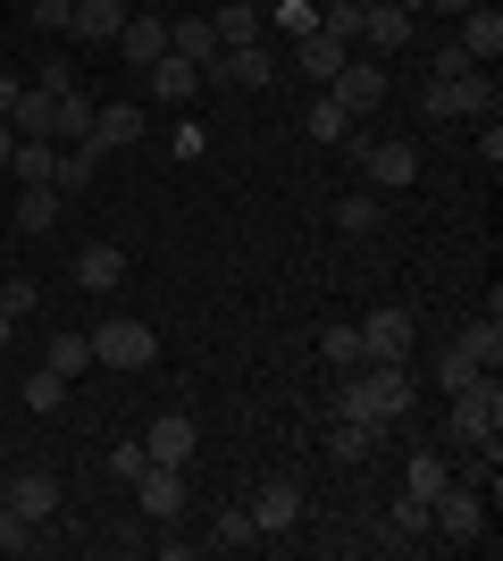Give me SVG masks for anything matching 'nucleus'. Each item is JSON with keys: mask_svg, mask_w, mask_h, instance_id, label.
<instances>
[{"mask_svg": "<svg viewBox=\"0 0 503 561\" xmlns=\"http://www.w3.org/2000/svg\"><path fill=\"white\" fill-rule=\"evenodd\" d=\"M479 160L503 168V126H495V117H479Z\"/></svg>", "mask_w": 503, "mask_h": 561, "instance_id": "44", "label": "nucleus"}, {"mask_svg": "<svg viewBox=\"0 0 503 561\" xmlns=\"http://www.w3.org/2000/svg\"><path fill=\"white\" fill-rule=\"evenodd\" d=\"M118 50L135 59V68H151V59L168 50V18H126L118 25Z\"/></svg>", "mask_w": 503, "mask_h": 561, "instance_id": "23", "label": "nucleus"}, {"mask_svg": "<svg viewBox=\"0 0 503 561\" xmlns=\"http://www.w3.org/2000/svg\"><path fill=\"white\" fill-rule=\"evenodd\" d=\"M9 344H18V319H9V310H0V352H9Z\"/></svg>", "mask_w": 503, "mask_h": 561, "instance_id": "49", "label": "nucleus"}, {"mask_svg": "<svg viewBox=\"0 0 503 561\" xmlns=\"http://www.w3.org/2000/svg\"><path fill=\"white\" fill-rule=\"evenodd\" d=\"M18 93H25V76H18V68H0V117L18 110Z\"/></svg>", "mask_w": 503, "mask_h": 561, "instance_id": "47", "label": "nucleus"}, {"mask_svg": "<svg viewBox=\"0 0 503 561\" xmlns=\"http://www.w3.org/2000/svg\"><path fill=\"white\" fill-rule=\"evenodd\" d=\"M445 93H454V117H495V76H487V68L454 76V84H445Z\"/></svg>", "mask_w": 503, "mask_h": 561, "instance_id": "26", "label": "nucleus"}, {"mask_svg": "<svg viewBox=\"0 0 503 561\" xmlns=\"http://www.w3.org/2000/svg\"><path fill=\"white\" fill-rule=\"evenodd\" d=\"M328 101L361 126L369 110H386V68H369V59H344V68H335V84H328Z\"/></svg>", "mask_w": 503, "mask_h": 561, "instance_id": "5", "label": "nucleus"}, {"mask_svg": "<svg viewBox=\"0 0 503 561\" xmlns=\"http://www.w3.org/2000/svg\"><path fill=\"white\" fill-rule=\"evenodd\" d=\"M277 68H286V59H277V43H236V50H218V59H210V76H218V84H236V93L277 84Z\"/></svg>", "mask_w": 503, "mask_h": 561, "instance_id": "3", "label": "nucleus"}, {"mask_svg": "<svg viewBox=\"0 0 503 561\" xmlns=\"http://www.w3.org/2000/svg\"><path fill=\"white\" fill-rule=\"evenodd\" d=\"M126 486H135L144 519H176V512H185V469H168V461H144Z\"/></svg>", "mask_w": 503, "mask_h": 561, "instance_id": "9", "label": "nucleus"}, {"mask_svg": "<svg viewBox=\"0 0 503 561\" xmlns=\"http://www.w3.org/2000/svg\"><path fill=\"white\" fill-rule=\"evenodd\" d=\"M34 84H43V93H68L76 68H68V59H43V68H34Z\"/></svg>", "mask_w": 503, "mask_h": 561, "instance_id": "43", "label": "nucleus"}, {"mask_svg": "<svg viewBox=\"0 0 503 561\" xmlns=\"http://www.w3.org/2000/svg\"><path fill=\"white\" fill-rule=\"evenodd\" d=\"M59 210H68V193H59V185H18V234H50Z\"/></svg>", "mask_w": 503, "mask_h": 561, "instance_id": "21", "label": "nucleus"}, {"mask_svg": "<svg viewBox=\"0 0 503 561\" xmlns=\"http://www.w3.org/2000/svg\"><path fill=\"white\" fill-rule=\"evenodd\" d=\"M43 369H59L76 386V377L93 369V335H50V352H43Z\"/></svg>", "mask_w": 503, "mask_h": 561, "instance_id": "29", "label": "nucleus"}, {"mask_svg": "<svg viewBox=\"0 0 503 561\" xmlns=\"http://www.w3.org/2000/svg\"><path fill=\"white\" fill-rule=\"evenodd\" d=\"M9 512H18L25 528H43V519L59 512V478H50V469H9Z\"/></svg>", "mask_w": 503, "mask_h": 561, "instance_id": "13", "label": "nucleus"}, {"mask_svg": "<svg viewBox=\"0 0 503 561\" xmlns=\"http://www.w3.org/2000/svg\"><path fill=\"white\" fill-rule=\"evenodd\" d=\"M454 344H461V352H470V360H479V369H487V377H495V369H503V319H495V310H487V319H470V328H461V335H454Z\"/></svg>", "mask_w": 503, "mask_h": 561, "instance_id": "24", "label": "nucleus"}, {"mask_svg": "<svg viewBox=\"0 0 503 561\" xmlns=\"http://www.w3.org/2000/svg\"><path fill=\"white\" fill-rule=\"evenodd\" d=\"M25 545H34V537H25V519H18V512H0V553H25Z\"/></svg>", "mask_w": 503, "mask_h": 561, "instance_id": "46", "label": "nucleus"}, {"mask_svg": "<svg viewBox=\"0 0 503 561\" xmlns=\"http://www.w3.org/2000/svg\"><path fill=\"white\" fill-rule=\"evenodd\" d=\"M9 151H18V135H9V117H0V168H9Z\"/></svg>", "mask_w": 503, "mask_h": 561, "instance_id": "48", "label": "nucleus"}, {"mask_svg": "<svg viewBox=\"0 0 503 561\" xmlns=\"http://www.w3.org/2000/svg\"><path fill=\"white\" fill-rule=\"evenodd\" d=\"M76 285H84V294H118L126 285V252L118 243H84V252H76Z\"/></svg>", "mask_w": 503, "mask_h": 561, "instance_id": "16", "label": "nucleus"}, {"mask_svg": "<svg viewBox=\"0 0 503 561\" xmlns=\"http://www.w3.org/2000/svg\"><path fill=\"white\" fill-rule=\"evenodd\" d=\"M445 402H454V411H445V436H454V445H495L503 436V386L495 377H470V386L445 394Z\"/></svg>", "mask_w": 503, "mask_h": 561, "instance_id": "1", "label": "nucleus"}, {"mask_svg": "<svg viewBox=\"0 0 503 561\" xmlns=\"http://www.w3.org/2000/svg\"><path fill=\"white\" fill-rule=\"evenodd\" d=\"M411 335L420 328H411V310H395V302L361 319V352H369V360H411Z\"/></svg>", "mask_w": 503, "mask_h": 561, "instance_id": "12", "label": "nucleus"}, {"mask_svg": "<svg viewBox=\"0 0 503 561\" xmlns=\"http://www.w3.org/2000/svg\"><path fill=\"white\" fill-rule=\"evenodd\" d=\"M168 50H176V59H193V68L210 76V59H218V34H210V18H176V25H168Z\"/></svg>", "mask_w": 503, "mask_h": 561, "instance_id": "22", "label": "nucleus"}, {"mask_svg": "<svg viewBox=\"0 0 503 561\" xmlns=\"http://www.w3.org/2000/svg\"><path fill=\"white\" fill-rule=\"evenodd\" d=\"M420 117H428V126H454V93H445V84H428V93H420Z\"/></svg>", "mask_w": 503, "mask_h": 561, "instance_id": "41", "label": "nucleus"}, {"mask_svg": "<svg viewBox=\"0 0 503 561\" xmlns=\"http://www.w3.org/2000/svg\"><path fill=\"white\" fill-rule=\"evenodd\" d=\"M428 369H436V386H445V394H461L470 377H487V369H479V360H470V352H461V344H445V352H436V360H428Z\"/></svg>", "mask_w": 503, "mask_h": 561, "instance_id": "31", "label": "nucleus"}, {"mask_svg": "<svg viewBox=\"0 0 503 561\" xmlns=\"http://www.w3.org/2000/svg\"><path fill=\"white\" fill-rule=\"evenodd\" d=\"M93 360H101V369H151V360H160L151 319H101V328H93Z\"/></svg>", "mask_w": 503, "mask_h": 561, "instance_id": "2", "label": "nucleus"}, {"mask_svg": "<svg viewBox=\"0 0 503 561\" xmlns=\"http://www.w3.org/2000/svg\"><path fill=\"white\" fill-rule=\"evenodd\" d=\"M34 34H68V0H34Z\"/></svg>", "mask_w": 503, "mask_h": 561, "instance_id": "42", "label": "nucleus"}, {"mask_svg": "<svg viewBox=\"0 0 503 561\" xmlns=\"http://www.w3.org/2000/svg\"><path fill=\"white\" fill-rule=\"evenodd\" d=\"M126 18H135L126 0H68V34H76V43H118Z\"/></svg>", "mask_w": 503, "mask_h": 561, "instance_id": "14", "label": "nucleus"}, {"mask_svg": "<svg viewBox=\"0 0 503 561\" xmlns=\"http://www.w3.org/2000/svg\"><path fill=\"white\" fill-rule=\"evenodd\" d=\"M411 537H428V503H395V512H386V545H411Z\"/></svg>", "mask_w": 503, "mask_h": 561, "instance_id": "36", "label": "nucleus"}, {"mask_svg": "<svg viewBox=\"0 0 503 561\" xmlns=\"http://www.w3.org/2000/svg\"><path fill=\"white\" fill-rule=\"evenodd\" d=\"M210 34H218V50H236V43H261V9L252 0H227L210 18Z\"/></svg>", "mask_w": 503, "mask_h": 561, "instance_id": "27", "label": "nucleus"}, {"mask_svg": "<svg viewBox=\"0 0 503 561\" xmlns=\"http://www.w3.org/2000/svg\"><path fill=\"white\" fill-rule=\"evenodd\" d=\"M243 512H252V528H261V537H294V528H302V486L277 469V478H268V486L252 494Z\"/></svg>", "mask_w": 503, "mask_h": 561, "instance_id": "6", "label": "nucleus"}, {"mask_svg": "<svg viewBox=\"0 0 503 561\" xmlns=\"http://www.w3.org/2000/svg\"><path fill=\"white\" fill-rule=\"evenodd\" d=\"M18 402H25V411H59V402H68V377H59V369H34L18 386Z\"/></svg>", "mask_w": 503, "mask_h": 561, "instance_id": "32", "label": "nucleus"}, {"mask_svg": "<svg viewBox=\"0 0 503 561\" xmlns=\"http://www.w3.org/2000/svg\"><path fill=\"white\" fill-rule=\"evenodd\" d=\"M454 43L470 50L479 68H495V59H503V9H461V34H454Z\"/></svg>", "mask_w": 503, "mask_h": 561, "instance_id": "17", "label": "nucleus"}, {"mask_svg": "<svg viewBox=\"0 0 503 561\" xmlns=\"http://www.w3.org/2000/svg\"><path fill=\"white\" fill-rule=\"evenodd\" d=\"M243 545H261L252 512H218V528H210V553H243Z\"/></svg>", "mask_w": 503, "mask_h": 561, "instance_id": "33", "label": "nucleus"}, {"mask_svg": "<svg viewBox=\"0 0 503 561\" xmlns=\"http://www.w3.org/2000/svg\"><path fill=\"white\" fill-rule=\"evenodd\" d=\"M479 528H487V503L470 486H445L428 503V537H445V545H479Z\"/></svg>", "mask_w": 503, "mask_h": 561, "instance_id": "4", "label": "nucleus"}, {"mask_svg": "<svg viewBox=\"0 0 503 561\" xmlns=\"http://www.w3.org/2000/svg\"><path fill=\"white\" fill-rule=\"evenodd\" d=\"M361 168H369V185L378 193H403V185H420V142H361Z\"/></svg>", "mask_w": 503, "mask_h": 561, "instance_id": "8", "label": "nucleus"}, {"mask_svg": "<svg viewBox=\"0 0 503 561\" xmlns=\"http://www.w3.org/2000/svg\"><path fill=\"white\" fill-rule=\"evenodd\" d=\"M302 135H311V142H344V135H353V117H344L328 93H319V101H311V117H302Z\"/></svg>", "mask_w": 503, "mask_h": 561, "instance_id": "34", "label": "nucleus"}, {"mask_svg": "<svg viewBox=\"0 0 503 561\" xmlns=\"http://www.w3.org/2000/svg\"><path fill=\"white\" fill-rule=\"evenodd\" d=\"M353 9H369V0H353Z\"/></svg>", "mask_w": 503, "mask_h": 561, "instance_id": "51", "label": "nucleus"}, {"mask_svg": "<svg viewBox=\"0 0 503 561\" xmlns=\"http://www.w3.org/2000/svg\"><path fill=\"white\" fill-rule=\"evenodd\" d=\"M335 227H344V234H378V202H361V193H353V202H335Z\"/></svg>", "mask_w": 503, "mask_h": 561, "instance_id": "40", "label": "nucleus"}, {"mask_svg": "<svg viewBox=\"0 0 503 561\" xmlns=\"http://www.w3.org/2000/svg\"><path fill=\"white\" fill-rule=\"evenodd\" d=\"M319 34H335V43H361V9H353V0H328V9H319Z\"/></svg>", "mask_w": 503, "mask_h": 561, "instance_id": "38", "label": "nucleus"}, {"mask_svg": "<svg viewBox=\"0 0 503 561\" xmlns=\"http://www.w3.org/2000/svg\"><path fill=\"white\" fill-rule=\"evenodd\" d=\"M319 360H328V369H361V360H369V352H361V328H328L319 335Z\"/></svg>", "mask_w": 503, "mask_h": 561, "instance_id": "35", "label": "nucleus"}, {"mask_svg": "<svg viewBox=\"0 0 503 561\" xmlns=\"http://www.w3.org/2000/svg\"><path fill=\"white\" fill-rule=\"evenodd\" d=\"M50 185L68 193V202H84V193L101 185V151H93V142H68V151H59V168H50Z\"/></svg>", "mask_w": 503, "mask_h": 561, "instance_id": "19", "label": "nucleus"}, {"mask_svg": "<svg viewBox=\"0 0 503 561\" xmlns=\"http://www.w3.org/2000/svg\"><path fill=\"white\" fill-rule=\"evenodd\" d=\"M144 76H151V101H168V110H185V101L202 93V68H193V59H176V50H160Z\"/></svg>", "mask_w": 503, "mask_h": 561, "instance_id": "15", "label": "nucleus"}, {"mask_svg": "<svg viewBox=\"0 0 503 561\" xmlns=\"http://www.w3.org/2000/svg\"><path fill=\"white\" fill-rule=\"evenodd\" d=\"M9 168H18V185H50V168H59V142H18V151H9Z\"/></svg>", "mask_w": 503, "mask_h": 561, "instance_id": "30", "label": "nucleus"}, {"mask_svg": "<svg viewBox=\"0 0 503 561\" xmlns=\"http://www.w3.org/2000/svg\"><path fill=\"white\" fill-rule=\"evenodd\" d=\"M277 25H286V34H311L319 18H311V9H302V0H277Z\"/></svg>", "mask_w": 503, "mask_h": 561, "instance_id": "45", "label": "nucleus"}, {"mask_svg": "<svg viewBox=\"0 0 503 561\" xmlns=\"http://www.w3.org/2000/svg\"><path fill=\"white\" fill-rule=\"evenodd\" d=\"M470 68H479V59H470L461 43H436L428 50V84H454V76H470Z\"/></svg>", "mask_w": 503, "mask_h": 561, "instance_id": "37", "label": "nucleus"}, {"mask_svg": "<svg viewBox=\"0 0 503 561\" xmlns=\"http://www.w3.org/2000/svg\"><path fill=\"white\" fill-rule=\"evenodd\" d=\"M328 453L344 469H361L369 453H378V420H353V411H335V427H328Z\"/></svg>", "mask_w": 503, "mask_h": 561, "instance_id": "20", "label": "nucleus"}, {"mask_svg": "<svg viewBox=\"0 0 503 561\" xmlns=\"http://www.w3.org/2000/svg\"><path fill=\"white\" fill-rule=\"evenodd\" d=\"M286 59H294V76H311L319 93H328V84H335V68L353 59V43H335V34H319V25H311V34H294V50H286Z\"/></svg>", "mask_w": 503, "mask_h": 561, "instance_id": "11", "label": "nucleus"}, {"mask_svg": "<svg viewBox=\"0 0 503 561\" xmlns=\"http://www.w3.org/2000/svg\"><path fill=\"white\" fill-rule=\"evenodd\" d=\"M93 151H126V142H144V110L135 101H110V110H93Z\"/></svg>", "mask_w": 503, "mask_h": 561, "instance_id": "18", "label": "nucleus"}, {"mask_svg": "<svg viewBox=\"0 0 503 561\" xmlns=\"http://www.w3.org/2000/svg\"><path fill=\"white\" fill-rule=\"evenodd\" d=\"M135 445H144V461H168V469H185V461H193V445H202V427H193L185 411H160V420H151L144 436H135Z\"/></svg>", "mask_w": 503, "mask_h": 561, "instance_id": "10", "label": "nucleus"}, {"mask_svg": "<svg viewBox=\"0 0 503 561\" xmlns=\"http://www.w3.org/2000/svg\"><path fill=\"white\" fill-rule=\"evenodd\" d=\"M34 302H43V285H34V277H0V310H9V319H25Z\"/></svg>", "mask_w": 503, "mask_h": 561, "instance_id": "39", "label": "nucleus"}, {"mask_svg": "<svg viewBox=\"0 0 503 561\" xmlns=\"http://www.w3.org/2000/svg\"><path fill=\"white\" fill-rule=\"evenodd\" d=\"M0 512H9V469H0Z\"/></svg>", "mask_w": 503, "mask_h": 561, "instance_id": "50", "label": "nucleus"}, {"mask_svg": "<svg viewBox=\"0 0 503 561\" xmlns=\"http://www.w3.org/2000/svg\"><path fill=\"white\" fill-rule=\"evenodd\" d=\"M411 25H420L411 0H369V9H361V43L378 50V59H395V50H411Z\"/></svg>", "mask_w": 503, "mask_h": 561, "instance_id": "7", "label": "nucleus"}, {"mask_svg": "<svg viewBox=\"0 0 503 561\" xmlns=\"http://www.w3.org/2000/svg\"><path fill=\"white\" fill-rule=\"evenodd\" d=\"M84 135H93V101L68 84V93L50 101V142H84Z\"/></svg>", "mask_w": 503, "mask_h": 561, "instance_id": "25", "label": "nucleus"}, {"mask_svg": "<svg viewBox=\"0 0 503 561\" xmlns=\"http://www.w3.org/2000/svg\"><path fill=\"white\" fill-rule=\"evenodd\" d=\"M445 486H454V478H445L436 453H411V461H403V494H411V503H436Z\"/></svg>", "mask_w": 503, "mask_h": 561, "instance_id": "28", "label": "nucleus"}]
</instances>
